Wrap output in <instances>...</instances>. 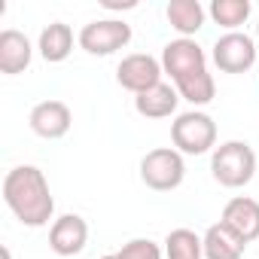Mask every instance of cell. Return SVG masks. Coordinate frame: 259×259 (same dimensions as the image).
<instances>
[{
	"label": "cell",
	"instance_id": "cell-22",
	"mask_svg": "<svg viewBox=\"0 0 259 259\" xmlns=\"http://www.w3.org/2000/svg\"><path fill=\"white\" fill-rule=\"evenodd\" d=\"M4 259H13V256H10V250H7V247H4Z\"/></svg>",
	"mask_w": 259,
	"mask_h": 259
},
{
	"label": "cell",
	"instance_id": "cell-15",
	"mask_svg": "<svg viewBox=\"0 0 259 259\" xmlns=\"http://www.w3.org/2000/svg\"><path fill=\"white\" fill-rule=\"evenodd\" d=\"M37 49H40L43 61H49V64L64 61V58L73 52V31H70V25H64V22H52V25H46V28L40 31Z\"/></svg>",
	"mask_w": 259,
	"mask_h": 259
},
{
	"label": "cell",
	"instance_id": "cell-1",
	"mask_svg": "<svg viewBox=\"0 0 259 259\" xmlns=\"http://www.w3.org/2000/svg\"><path fill=\"white\" fill-rule=\"evenodd\" d=\"M4 201L16 213V220L31 229L46 226L55 213L49 180L37 165H19L4 177Z\"/></svg>",
	"mask_w": 259,
	"mask_h": 259
},
{
	"label": "cell",
	"instance_id": "cell-4",
	"mask_svg": "<svg viewBox=\"0 0 259 259\" xmlns=\"http://www.w3.org/2000/svg\"><path fill=\"white\" fill-rule=\"evenodd\" d=\"M186 177V162H183V153L171 150V147H159V150H150L144 159H141V180L156 189V192H171L183 183Z\"/></svg>",
	"mask_w": 259,
	"mask_h": 259
},
{
	"label": "cell",
	"instance_id": "cell-7",
	"mask_svg": "<svg viewBox=\"0 0 259 259\" xmlns=\"http://www.w3.org/2000/svg\"><path fill=\"white\" fill-rule=\"evenodd\" d=\"M162 61L147 55V52H135V55H125L116 67V79L122 89H128L132 95H144L147 89L162 82Z\"/></svg>",
	"mask_w": 259,
	"mask_h": 259
},
{
	"label": "cell",
	"instance_id": "cell-20",
	"mask_svg": "<svg viewBox=\"0 0 259 259\" xmlns=\"http://www.w3.org/2000/svg\"><path fill=\"white\" fill-rule=\"evenodd\" d=\"M119 256L122 259H162V250L150 238H132L128 244H122Z\"/></svg>",
	"mask_w": 259,
	"mask_h": 259
},
{
	"label": "cell",
	"instance_id": "cell-23",
	"mask_svg": "<svg viewBox=\"0 0 259 259\" xmlns=\"http://www.w3.org/2000/svg\"><path fill=\"white\" fill-rule=\"evenodd\" d=\"M256 40H259V19H256Z\"/></svg>",
	"mask_w": 259,
	"mask_h": 259
},
{
	"label": "cell",
	"instance_id": "cell-21",
	"mask_svg": "<svg viewBox=\"0 0 259 259\" xmlns=\"http://www.w3.org/2000/svg\"><path fill=\"white\" fill-rule=\"evenodd\" d=\"M101 259H122L119 253H107V256H101Z\"/></svg>",
	"mask_w": 259,
	"mask_h": 259
},
{
	"label": "cell",
	"instance_id": "cell-11",
	"mask_svg": "<svg viewBox=\"0 0 259 259\" xmlns=\"http://www.w3.org/2000/svg\"><path fill=\"white\" fill-rule=\"evenodd\" d=\"M223 223L241 238V241H256L259 238V201L250 195H235L223 207Z\"/></svg>",
	"mask_w": 259,
	"mask_h": 259
},
{
	"label": "cell",
	"instance_id": "cell-2",
	"mask_svg": "<svg viewBox=\"0 0 259 259\" xmlns=\"http://www.w3.org/2000/svg\"><path fill=\"white\" fill-rule=\"evenodd\" d=\"M210 174L226 189H241L256 174V153L247 141H226L210 156Z\"/></svg>",
	"mask_w": 259,
	"mask_h": 259
},
{
	"label": "cell",
	"instance_id": "cell-17",
	"mask_svg": "<svg viewBox=\"0 0 259 259\" xmlns=\"http://www.w3.org/2000/svg\"><path fill=\"white\" fill-rule=\"evenodd\" d=\"M250 13H253V4H250V0H213L210 10H207V16H210L220 28H226L229 34L238 31V28L250 19Z\"/></svg>",
	"mask_w": 259,
	"mask_h": 259
},
{
	"label": "cell",
	"instance_id": "cell-5",
	"mask_svg": "<svg viewBox=\"0 0 259 259\" xmlns=\"http://www.w3.org/2000/svg\"><path fill=\"white\" fill-rule=\"evenodd\" d=\"M76 43L89 55H113V52H119L132 43V25L122 22V19H98L79 31Z\"/></svg>",
	"mask_w": 259,
	"mask_h": 259
},
{
	"label": "cell",
	"instance_id": "cell-16",
	"mask_svg": "<svg viewBox=\"0 0 259 259\" xmlns=\"http://www.w3.org/2000/svg\"><path fill=\"white\" fill-rule=\"evenodd\" d=\"M165 16L171 22V28L180 34V37H189L198 34L204 28V7L198 4V0H171V4L165 7Z\"/></svg>",
	"mask_w": 259,
	"mask_h": 259
},
{
	"label": "cell",
	"instance_id": "cell-9",
	"mask_svg": "<svg viewBox=\"0 0 259 259\" xmlns=\"http://www.w3.org/2000/svg\"><path fill=\"white\" fill-rule=\"evenodd\" d=\"M28 122H31V132H34L37 138H43V141H58V138H64V135L70 132L73 113H70V107H67L64 101H40V104L31 110Z\"/></svg>",
	"mask_w": 259,
	"mask_h": 259
},
{
	"label": "cell",
	"instance_id": "cell-12",
	"mask_svg": "<svg viewBox=\"0 0 259 259\" xmlns=\"http://www.w3.org/2000/svg\"><path fill=\"white\" fill-rule=\"evenodd\" d=\"M31 40L16 31V28H7V31H0V73H7V76H16L22 70H28L31 64Z\"/></svg>",
	"mask_w": 259,
	"mask_h": 259
},
{
	"label": "cell",
	"instance_id": "cell-18",
	"mask_svg": "<svg viewBox=\"0 0 259 259\" xmlns=\"http://www.w3.org/2000/svg\"><path fill=\"white\" fill-rule=\"evenodd\" d=\"M174 89H177L180 98L189 101L192 107H204V104H210L213 95H217V82H213V76H210L207 70H198V73H192V76L177 79Z\"/></svg>",
	"mask_w": 259,
	"mask_h": 259
},
{
	"label": "cell",
	"instance_id": "cell-3",
	"mask_svg": "<svg viewBox=\"0 0 259 259\" xmlns=\"http://www.w3.org/2000/svg\"><path fill=\"white\" fill-rule=\"evenodd\" d=\"M171 141L183 156H204L217 147V122L201 110L180 113L171 122Z\"/></svg>",
	"mask_w": 259,
	"mask_h": 259
},
{
	"label": "cell",
	"instance_id": "cell-14",
	"mask_svg": "<svg viewBox=\"0 0 259 259\" xmlns=\"http://www.w3.org/2000/svg\"><path fill=\"white\" fill-rule=\"evenodd\" d=\"M204 259H241L244 250H247V241H241L223 220L213 223L204 235Z\"/></svg>",
	"mask_w": 259,
	"mask_h": 259
},
{
	"label": "cell",
	"instance_id": "cell-19",
	"mask_svg": "<svg viewBox=\"0 0 259 259\" xmlns=\"http://www.w3.org/2000/svg\"><path fill=\"white\" fill-rule=\"evenodd\" d=\"M165 256L168 259H201L204 256V241L192 229H174L165 238Z\"/></svg>",
	"mask_w": 259,
	"mask_h": 259
},
{
	"label": "cell",
	"instance_id": "cell-6",
	"mask_svg": "<svg viewBox=\"0 0 259 259\" xmlns=\"http://www.w3.org/2000/svg\"><path fill=\"white\" fill-rule=\"evenodd\" d=\"M210 55H213V64L223 73H247L256 64V40L241 34V31H232V34H223L213 43Z\"/></svg>",
	"mask_w": 259,
	"mask_h": 259
},
{
	"label": "cell",
	"instance_id": "cell-10",
	"mask_svg": "<svg viewBox=\"0 0 259 259\" xmlns=\"http://www.w3.org/2000/svg\"><path fill=\"white\" fill-rule=\"evenodd\" d=\"M89 244V223L79 213H64L49 229V247L58 256H76Z\"/></svg>",
	"mask_w": 259,
	"mask_h": 259
},
{
	"label": "cell",
	"instance_id": "cell-8",
	"mask_svg": "<svg viewBox=\"0 0 259 259\" xmlns=\"http://www.w3.org/2000/svg\"><path fill=\"white\" fill-rule=\"evenodd\" d=\"M162 70L171 76V82H177L183 76H192L198 70H207V55H204V49L195 40L177 37V40H171L162 49Z\"/></svg>",
	"mask_w": 259,
	"mask_h": 259
},
{
	"label": "cell",
	"instance_id": "cell-13",
	"mask_svg": "<svg viewBox=\"0 0 259 259\" xmlns=\"http://www.w3.org/2000/svg\"><path fill=\"white\" fill-rule=\"evenodd\" d=\"M177 101H180V92L171 85V82H159L153 89H147L144 95H135V110L144 116V119H165L177 110Z\"/></svg>",
	"mask_w": 259,
	"mask_h": 259
}]
</instances>
